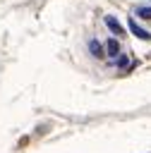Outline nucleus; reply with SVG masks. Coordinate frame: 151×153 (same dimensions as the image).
<instances>
[{
  "mask_svg": "<svg viewBox=\"0 0 151 153\" xmlns=\"http://www.w3.org/2000/svg\"><path fill=\"white\" fill-rule=\"evenodd\" d=\"M89 48H91V53L96 55V57H103L105 53H103V48H101V43L96 41V38H91V43H89Z\"/></svg>",
  "mask_w": 151,
  "mask_h": 153,
  "instance_id": "3",
  "label": "nucleus"
},
{
  "mask_svg": "<svg viewBox=\"0 0 151 153\" xmlns=\"http://www.w3.org/2000/svg\"><path fill=\"white\" fill-rule=\"evenodd\" d=\"M105 50H108V55H110V57H115V55H117V50H120V48H117V41H115V38H110V41L105 43Z\"/></svg>",
  "mask_w": 151,
  "mask_h": 153,
  "instance_id": "4",
  "label": "nucleus"
},
{
  "mask_svg": "<svg viewBox=\"0 0 151 153\" xmlns=\"http://www.w3.org/2000/svg\"><path fill=\"white\" fill-rule=\"evenodd\" d=\"M127 26L134 31V36H137V38H144V41H149V38H151V33H149L146 29H141V26H139L134 19H129V22H127Z\"/></svg>",
  "mask_w": 151,
  "mask_h": 153,
  "instance_id": "2",
  "label": "nucleus"
},
{
  "mask_svg": "<svg viewBox=\"0 0 151 153\" xmlns=\"http://www.w3.org/2000/svg\"><path fill=\"white\" fill-rule=\"evenodd\" d=\"M105 26H108L117 38H122V36H125V31H122V26H120V22H117L115 17H105Z\"/></svg>",
  "mask_w": 151,
  "mask_h": 153,
  "instance_id": "1",
  "label": "nucleus"
},
{
  "mask_svg": "<svg viewBox=\"0 0 151 153\" xmlns=\"http://www.w3.org/2000/svg\"><path fill=\"white\" fill-rule=\"evenodd\" d=\"M137 14L141 19H151V7H141V10H137Z\"/></svg>",
  "mask_w": 151,
  "mask_h": 153,
  "instance_id": "5",
  "label": "nucleus"
}]
</instances>
